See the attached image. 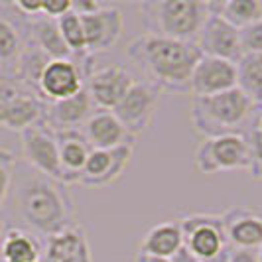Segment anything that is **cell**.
<instances>
[{"mask_svg":"<svg viewBox=\"0 0 262 262\" xmlns=\"http://www.w3.org/2000/svg\"><path fill=\"white\" fill-rule=\"evenodd\" d=\"M168 262H199V260H197L195 256H193L189 250L185 249V247H182V249H180L176 254H173V256H171V258H168Z\"/></svg>","mask_w":262,"mask_h":262,"instance_id":"cell-34","label":"cell"},{"mask_svg":"<svg viewBox=\"0 0 262 262\" xmlns=\"http://www.w3.org/2000/svg\"><path fill=\"white\" fill-rule=\"evenodd\" d=\"M250 154L245 134L203 138L195 150V168L205 176L219 171L249 170Z\"/></svg>","mask_w":262,"mask_h":262,"instance_id":"cell-6","label":"cell"},{"mask_svg":"<svg viewBox=\"0 0 262 262\" xmlns=\"http://www.w3.org/2000/svg\"><path fill=\"white\" fill-rule=\"evenodd\" d=\"M229 247L233 249H260L262 215L247 207H233L221 213Z\"/></svg>","mask_w":262,"mask_h":262,"instance_id":"cell-17","label":"cell"},{"mask_svg":"<svg viewBox=\"0 0 262 262\" xmlns=\"http://www.w3.org/2000/svg\"><path fill=\"white\" fill-rule=\"evenodd\" d=\"M38 262H39V260H38Z\"/></svg>","mask_w":262,"mask_h":262,"instance_id":"cell-38","label":"cell"},{"mask_svg":"<svg viewBox=\"0 0 262 262\" xmlns=\"http://www.w3.org/2000/svg\"><path fill=\"white\" fill-rule=\"evenodd\" d=\"M46 106L48 103L28 93L8 97L0 101V126L22 134L30 126L46 124Z\"/></svg>","mask_w":262,"mask_h":262,"instance_id":"cell-15","label":"cell"},{"mask_svg":"<svg viewBox=\"0 0 262 262\" xmlns=\"http://www.w3.org/2000/svg\"><path fill=\"white\" fill-rule=\"evenodd\" d=\"M241 48L245 53H262V20L241 30Z\"/></svg>","mask_w":262,"mask_h":262,"instance_id":"cell-29","label":"cell"},{"mask_svg":"<svg viewBox=\"0 0 262 262\" xmlns=\"http://www.w3.org/2000/svg\"><path fill=\"white\" fill-rule=\"evenodd\" d=\"M158 99H160V89L156 85L148 81H136L130 87V91L124 95V99L113 108V113L124 126V130L132 138H136L148 130V126L152 124Z\"/></svg>","mask_w":262,"mask_h":262,"instance_id":"cell-7","label":"cell"},{"mask_svg":"<svg viewBox=\"0 0 262 262\" xmlns=\"http://www.w3.org/2000/svg\"><path fill=\"white\" fill-rule=\"evenodd\" d=\"M138 8L148 34L180 41H195L209 16V2L203 0H148Z\"/></svg>","mask_w":262,"mask_h":262,"instance_id":"cell-4","label":"cell"},{"mask_svg":"<svg viewBox=\"0 0 262 262\" xmlns=\"http://www.w3.org/2000/svg\"><path fill=\"white\" fill-rule=\"evenodd\" d=\"M126 55L144 71L148 83L171 93H189L193 69L203 57L195 41L162 38L148 32L128 41Z\"/></svg>","mask_w":262,"mask_h":262,"instance_id":"cell-2","label":"cell"},{"mask_svg":"<svg viewBox=\"0 0 262 262\" xmlns=\"http://www.w3.org/2000/svg\"><path fill=\"white\" fill-rule=\"evenodd\" d=\"M85 87V79L73 59H52L39 77V99L43 103L63 101Z\"/></svg>","mask_w":262,"mask_h":262,"instance_id":"cell-12","label":"cell"},{"mask_svg":"<svg viewBox=\"0 0 262 262\" xmlns=\"http://www.w3.org/2000/svg\"><path fill=\"white\" fill-rule=\"evenodd\" d=\"M57 26L61 32V38L66 41V46L71 50L73 55L87 53V43H85V32L81 24V16L73 8L66 12L61 18H57Z\"/></svg>","mask_w":262,"mask_h":262,"instance_id":"cell-27","label":"cell"},{"mask_svg":"<svg viewBox=\"0 0 262 262\" xmlns=\"http://www.w3.org/2000/svg\"><path fill=\"white\" fill-rule=\"evenodd\" d=\"M28 20V39L46 53L50 59H73V53L66 46L57 20L38 14Z\"/></svg>","mask_w":262,"mask_h":262,"instance_id":"cell-21","label":"cell"},{"mask_svg":"<svg viewBox=\"0 0 262 262\" xmlns=\"http://www.w3.org/2000/svg\"><path fill=\"white\" fill-rule=\"evenodd\" d=\"M134 262H168V258L152 256V254H148V252H142V250H138V252H136V258H134Z\"/></svg>","mask_w":262,"mask_h":262,"instance_id":"cell-35","label":"cell"},{"mask_svg":"<svg viewBox=\"0 0 262 262\" xmlns=\"http://www.w3.org/2000/svg\"><path fill=\"white\" fill-rule=\"evenodd\" d=\"M195 43L203 55L217 57L236 63L243 57V48H241V30L229 24L223 16L217 12H211L203 26L199 30Z\"/></svg>","mask_w":262,"mask_h":262,"instance_id":"cell-9","label":"cell"},{"mask_svg":"<svg viewBox=\"0 0 262 262\" xmlns=\"http://www.w3.org/2000/svg\"><path fill=\"white\" fill-rule=\"evenodd\" d=\"M132 154H134V144H122L113 150L93 148L77 184L89 185V187H105V185L115 184L124 173Z\"/></svg>","mask_w":262,"mask_h":262,"instance_id":"cell-10","label":"cell"},{"mask_svg":"<svg viewBox=\"0 0 262 262\" xmlns=\"http://www.w3.org/2000/svg\"><path fill=\"white\" fill-rule=\"evenodd\" d=\"M184 247L199 262H225L229 243L225 236L223 217L213 213H189L178 219Z\"/></svg>","mask_w":262,"mask_h":262,"instance_id":"cell-5","label":"cell"},{"mask_svg":"<svg viewBox=\"0 0 262 262\" xmlns=\"http://www.w3.org/2000/svg\"><path fill=\"white\" fill-rule=\"evenodd\" d=\"M81 130L95 150H113L122 144H134V138L124 130L115 113L105 108H95Z\"/></svg>","mask_w":262,"mask_h":262,"instance_id":"cell-19","label":"cell"},{"mask_svg":"<svg viewBox=\"0 0 262 262\" xmlns=\"http://www.w3.org/2000/svg\"><path fill=\"white\" fill-rule=\"evenodd\" d=\"M236 87V66L225 59L203 55L189 81L191 97H211Z\"/></svg>","mask_w":262,"mask_h":262,"instance_id":"cell-14","label":"cell"},{"mask_svg":"<svg viewBox=\"0 0 262 262\" xmlns=\"http://www.w3.org/2000/svg\"><path fill=\"white\" fill-rule=\"evenodd\" d=\"M26 48V36L12 20L0 16V71L12 75L14 67Z\"/></svg>","mask_w":262,"mask_h":262,"instance_id":"cell-26","label":"cell"},{"mask_svg":"<svg viewBox=\"0 0 262 262\" xmlns=\"http://www.w3.org/2000/svg\"><path fill=\"white\" fill-rule=\"evenodd\" d=\"M93 111H95V105H93L87 89L83 87L77 95H73L69 99L48 103V106H46V126H50L53 132L81 130L85 126L87 118L91 117Z\"/></svg>","mask_w":262,"mask_h":262,"instance_id":"cell-16","label":"cell"},{"mask_svg":"<svg viewBox=\"0 0 262 262\" xmlns=\"http://www.w3.org/2000/svg\"><path fill=\"white\" fill-rule=\"evenodd\" d=\"M16 166H18V158L12 150L0 148V213L4 211V205H6L10 191H12Z\"/></svg>","mask_w":262,"mask_h":262,"instance_id":"cell-28","label":"cell"},{"mask_svg":"<svg viewBox=\"0 0 262 262\" xmlns=\"http://www.w3.org/2000/svg\"><path fill=\"white\" fill-rule=\"evenodd\" d=\"M14 209L20 221L36 235L50 238L75 223V201L66 184L28 168L14 178Z\"/></svg>","mask_w":262,"mask_h":262,"instance_id":"cell-1","label":"cell"},{"mask_svg":"<svg viewBox=\"0 0 262 262\" xmlns=\"http://www.w3.org/2000/svg\"><path fill=\"white\" fill-rule=\"evenodd\" d=\"M136 81L138 79L132 77L128 69L120 66H108L103 69H95L91 77L85 81V89L89 93L95 108L113 111Z\"/></svg>","mask_w":262,"mask_h":262,"instance_id":"cell-11","label":"cell"},{"mask_svg":"<svg viewBox=\"0 0 262 262\" xmlns=\"http://www.w3.org/2000/svg\"><path fill=\"white\" fill-rule=\"evenodd\" d=\"M101 6H103V2H97V0H73L71 2V8L81 16L97 12V10H101Z\"/></svg>","mask_w":262,"mask_h":262,"instance_id":"cell-33","label":"cell"},{"mask_svg":"<svg viewBox=\"0 0 262 262\" xmlns=\"http://www.w3.org/2000/svg\"><path fill=\"white\" fill-rule=\"evenodd\" d=\"M0 252L4 262H38L41 256V245L36 235L20 227H12L2 235Z\"/></svg>","mask_w":262,"mask_h":262,"instance_id":"cell-23","label":"cell"},{"mask_svg":"<svg viewBox=\"0 0 262 262\" xmlns=\"http://www.w3.org/2000/svg\"><path fill=\"white\" fill-rule=\"evenodd\" d=\"M236 66V87L256 106H262V53H245Z\"/></svg>","mask_w":262,"mask_h":262,"instance_id":"cell-24","label":"cell"},{"mask_svg":"<svg viewBox=\"0 0 262 262\" xmlns=\"http://www.w3.org/2000/svg\"><path fill=\"white\" fill-rule=\"evenodd\" d=\"M225 262H258V249H233V247H229Z\"/></svg>","mask_w":262,"mask_h":262,"instance_id":"cell-32","label":"cell"},{"mask_svg":"<svg viewBox=\"0 0 262 262\" xmlns=\"http://www.w3.org/2000/svg\"><path fill=\"white\" fill-rule=\"evenodd\" d=\"M55 138H57V150H59V164L63 171V184H77L79 176L93 150L91 144L85 138L83 130L55 132Z\"/></svg>","mask_w":262,"mask_h":262,"instance_id":"cell-20","label":"cell"},{"mask_svg":"<svg viewBox=\"0 0 262 262\" xmlns=\"http://www.w3.org/2000/svg\"><path fill=\"white\" fill-rule=\"evenodd\" d=\"M71 10V0H41V14L48 18H61Z\"/></svg>","mask_w":262,"mask_h":262,"instance_id":"cell-30","label":"cell"},{"mask_svg":"<svg viewBox=\"0 0 262 262\" xmlns=\"http://www.w3.org/2000/svg\"><path fill=\"white\" fill-rule=\"evenodd\" d=\"M18 93H26V91L18 85V81H16L12 75H6V73L0 71V101H4V99H8V97H14V95H18ZM28 95H30V93H28Z\"/></svg>","mask_w":262,"mask_h":262,"instance_id":"cell-31","label":"cell"},{"mask_svg":"<svg viewBox=\"0 0 262 262\" xmlns=\"http://www.w3.org/2000/svg\"><path fill=\"white\" fill-rule=\"evenodd\" d=\"M254 108L256 105L235 87L211 97H191L189 118L197 134L203 138H217L225 134H243L241 128Z\"/></svg>","mask_w":262,"mask_h":262,"instance_id":"cell-3","label":"cell"},{"mask_svg":"<svg viewBox=\"0 0 262 262\" xmlns=\"http://www.w3.org/2000/svg\"><path fill=\"white\" fill-rule=\"evenodd\" d=\"M258 262H262V245H260V249H258Z\"/></svg>","mask_w":262,"mask_h":262,"instance_id":"cell-36","label":"cell"},{"mask_svg":"<svg viewBox=\"0 0 262 262\" xmlns=\"http://www.w3.org/2000/svg\"><path fill=\"white\" fill-rule=\"evenodd\" d=\"M81 24H83V32H85L87 53H91V55L111 50L120 39L122 26H124L122 12L111 4H103L101 10L93 14H83Z\"/></svg>","mask_w":262,"mask_h":262,"instance_id":"cell-13","label":"cell"},{"mask_svg":"<svg viewBox=\"0 0 262 262\" xmlns=\"http://www.w3.org/2000/svg\"><path fill=\"white\" fill-rule=\"evenodd\" d=\"M184 247V236L178 221H166V223L154 225L144 235L140 249L152 256L160 258H171L178 250Z\"/></svg>","mask_w":262,"mask_h":262,"instance_id":"cell-22","label":"cell"},{"mask_svg":"<svg viewBox=\"0 0 262 262\" xmlns=\"http://www.w3.org/2000/svg\"><path fill=\"white\" fill-rule=\"evenodd\" d=\"M20 140H22V158L28 166L63 184L55 132L46 124H36L22 132Z\"/></svg>","mask_w":262,"mask_h":262,"instance_id":"cell-8","label":"cell"},{"mask_svg":"<svg viewBox=\"0 0 262 262\" xmlns=\"http://www.w3.org/2000/svg\"><path fill=\"white\" fill-rule=\"evenodd\" d=\"M2 233H4V227H2V223H0V236H2Z\"/></svg>","mask_w":262,"mask_h":262,"instance_id":"cell-37","label":"cell"},{"mask_svg":"<svg viewBox=\"0 0 262 262\" xmlns=\"http://www.w3.org/2000/svg\"><path fill=\"white\" fill-rule=\"evenodd\" d=\"M39 262H93L91 247L83 227L73 225L63 233L46 238Z\"/></svg>","mask_w":262,"mask_h":262,"instance_id":"cell-18","label":"cell"},{"mask_svg":"<svg viewBox=\"0 0 262 262\" xmlns=\"http://www.w3.org/2000/svg\"><path fill=\"white\" fill-rule=\"evenodd\" d=\"M211 12L223 16L229 24L243 30L254 22L262 20L260 0H223V2H209Z\"/></svg>","mask_w":262,"mask_h":262,"instance_id":"cell-25","label":"cell"}]
</instances>
